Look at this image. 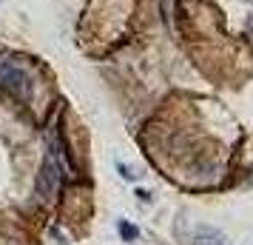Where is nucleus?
<instances>
[{"label": "nucleus", "instance_id": "obj_1", "mask_svg": "<svg viewBox=\"0 0 253 245\" xmlns=\"http://www.w3.org/2000/svg\"><path fill=\"white\" fill-rule=\"evenodd\" d=\"M0 89L14 94L17 100H32V77L12 60H0Z\"/></svg>", "mask_w": 253, "mask_h": 245}, {"label": "nucleus", "instance_id": "obj_2", "mask_svg": "<svg viewBox=\"0 0 253 245\" xmlns=\"http://www.w3.org/2000/svg\"><path fill=\"white\" fill-rule=\"evenodd\" d=\"M57 157H60V146L57 140L51 137L48 140V154H46V160H43V168H40V180H37V194L40 197H51L54 191H57V183H60V163H57Z\"/></svg>", "mask_w": 253, "mask_h": 245}, {"label": "nucleus", "instance_id": "obj_3", "mask_svg": "<svg viewBox=\"0 0 253 245\" xmlns=\"http://www.w3.org/2000/svg\"><path fill=\"white\" fill-rule=\"evenodd\" d=\"M120 234H123V240H137V228L134 225H128V222H120Z\"/></svg>", "mask_w": 253, "mask_h": 245}]
</instances>
